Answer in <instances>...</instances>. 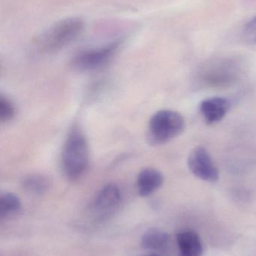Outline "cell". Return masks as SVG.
<instances>
[{
  "mask_svg": "<svg viewBox=\"0 0 256 256\" xmlns=\"http://www.w3.org/2000/svg\"><path fill=\"white\" fill-rule=\"evenodd\" d=\"M118 46L119 42H114L100 48L86 50L75 57L74 66L84 70L99 68L112 58Z\"/></svg>",
  "mask_w": 256,
  "mask_h": 256,
  "instance_id": "5",
  "label": "cell"
},
{
  "mask_svg": "<svg viewBox=\"0 0 256 256\" xmlns=\"http://www.w3.org/2000/svg\"><path fill=\"white\" fill-rule=\"evenodd\" d=\"M83 28L84 22L79 18L63 20L39 36L36 44L42 52H55L75 40Z\"/></svg>",
  "mask_w": 256,
  "mask_h": 256,
  "instance_id": "3",
  "label": "cell"
},
{
  "mask_svg": "<svg viewBox=\"0 0 256 256\" xmlns=\"http://www.w3.org/2000/svg\"><path fill=\"white\" fill-rule=\"evenodd\" d=\"M186 128L184 117L177 111L162 110L150 118L147 141L152 146H162L177 138Z\"/></svg>",
  "mask_w": 256,
  "mask_h": 256,
  "instance_id": "2",
  "label": "cell"
},
{
  "mask_svg": "<svg viewBox=\"0 0 256 256\" xmlns=\"http://www.w3.org/2000/svg\"><path fill=\"white\" fill-rule=\"evenodd\" d=\"M19 197L12 192H5L0 196V216L1 218L17 213L21 209Z\"/></svg>",
  "mask_w": 256,
  "mask_h": 256,
  "instance_id": "12",
  "label": "cell"
},
{
  "mask_svg": "<svg viewBox=\"0 0 256 256\" xmlns=\"http://www.w3.org/2000/svg\"><path fill=\"white\" fill-rule=\"evenodd\" d=\"M23 188L33 194H42L48 190V180L42 174H31L26 176L22 180Z\"/></svg>",
  "mask_w": 256,
  "mask_h": 256,
  "instance_id": "11",
  "label": "cell"
},
{
  "mask_svg": "<svg viewBox=\"0 0 256 256\" xmlns=\"http://www.w3.org/2000/svg\"><path fill=\"white\" fill-rule=\"evenodd\" d=\"M164 177L160 171L152 167L140 172L137 178V189L141 196L147 197L154 194L163 184Z\"/></svg>",
  "mask_w": 256,
  "mask_h": 256,
  "instance_id": "8",
  "label": "cell"
},
{
  "mask_svg": "<svg viewBox=\"0 0 256 256\" xmlns=\"http://www.w3.org/2000/svg\"><path fill=\"white\" fill-rule=\"evenodd\" d=\"M243 40L248 44L256 46V15L246 22L243 28Z\"/></svg>",
  "mask_w": 256,
  "mask_h": 256,
  "instance_id": "14",
  "label": "cell"
},
{
  "mask_svg": "<svg viewBox=\"0 0 256 256\" xmlns=\"http://www.w3.org/2000/svg\"><path fill=\"white\" fill-rule=\"evenodd\" d=\"M187 165L191 173L203 182L214 183L219 180V170L208 150L203 146H197L191 150Z\"/></svg>",
  "mask_w": 256,
  "mask_h": 256,
  "instance_id": "4",
  "label": "cell"
},
{
  "mask_svg": "<svg viewBox=\"0 0 256 256\" xmlns=\"http://www.w3.org/2000/svg\"><path fill=\"white\" fill-rule=\"evenodd\" d=\"M90 164V150L87 138L78 128L71 130L63 146L62 167L68 178L78 180L82 177Z\"/></svg>",
  "mask_w": 256,
  "mask_h": 256,
  "instance_id": "1",
  "label": "cell"
},
{
  "mask_svg": "<svg viewBox=\"0 0 256 256\" xmlns=\"http://www.w3.org/2000/svg\"><path fill=\"white\" fill-rule=\"evenodd\" d=\"M159 256L156 255H149V256Z\"/></svg>",
  "mask_w": 256,
  "mask_h": 256,
  "instance_id": "15",
  "label": "cell"
},
{
  "mask_svg": "<svg viewBox=\"0 0 256 256\" xmlns=\"http://www.w3.org/2000/svg\"><path fill=\"white\" fill-rule=\"evenodd\" d=\"M180 256H202L204 248L199 236L195 232L183 231L176 237Z\"/></svg>",
  "mask_w": 256,
  "mask_h": 256,
  "instance_id": "9",
  "label": "cell"
},
{
  "mask_svg": "<svg viewBox=\"0 0 256 256\" xmlns=\"http://www.w3.org/2000/svg\"><path fill=\"white\" fill-rule=\"evenodd\" d=\"M170 236L168 233L158 228L147 230L141 237V245L150 250H163L169 244Z\"/></svg>",
  "mask_w": 256,
  "mask_h": 256,
  "instance_id": "10",
  "label": "cell"
},
{
  "mask_svg": "<svg viewBox=\"0 0 256 256\" xmlns=\"http://www.w3.org/2000/svg\"><path fill=\"white\" fill-rule=\"evenodd\" d=\"M231 108V103L223 97H212L200 103L199 111L207 124L220 122Z\"/></svg>",
  "mask_w": 256,
  "mask_h": 256,
  "instance_id": "6",
  "label": "cell"
},
{
  "mask_svg": "<svg viewBox=\"0 0 256 256\" xmlns=\"http://www.w3.org/2000/svg\"><path fill=\"white\" fill-rule=\"evenodd\" d=\"M121 201V192L115 184H108L96 194L93 202L94 212L100 215L111 213Z\"/></svg>",
  "mask_w": 256,
  "mask_h": 256,
  "instance_id": "7",
  "label": "cell"
},
{
  "mask_svg": "<svg viewBox=\"0 0 256 256\" xmlns=\"http://www.w3.org/2000/svg\"><path fill=\"white\" fill-rule=\"evenodd\" d=\"M16 115L15 104L8 98L0 96V121L1 122H9L13 120Z\"/></svg>",
  "mask_w": 256,
  "mask_h": 256,
  "instance_id": "13",
  "label": "cell"
}]
</instances>
